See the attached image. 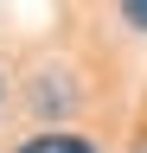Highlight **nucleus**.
<instances>
[{
  "label": "nucleus",
  "instance_id": "f257e3e1",
  "mask_svg": "<svg viewBox=\"0 0 147 153\" xmlns=\"http://www.w3.org/2000/svg\"><path fill=\"white\" fill-rule=\"evenodd\" d=\"M19 153H96V147L77 140V134H39V140H26Z\"/></svg>",
  "mask_w": 147,
  "mask_h": 153
},
{
  "label": "nucleus",
  "instance_id": "f03ea898",
  "mask_svg": "<svg viewBox=\"0 0 147 153\" xmlns=\"http://www.w3.org/2000/svg\"><path fill=\"white\" fill-rule=\"evenodd\" d=\"M128 19H134V26H147V0H128V7H122Z\"/></svg>",
  "mask_w": 147,
  "mask_h": 153
},
{
  "label": "nucleus",
  "instance_id": "7ed1b4c3",
  "mask_svg": "<svg viewBox=\"0 0 147 153\" xmlns=\"http://www.w3.org/2000/svg\"><path fill=\"white\" fill-rule=\"evenodd\" d=\"M141 153H147V147H141Z\"/></svg>",
  "mask_w": 147,
  "mask_h": 153
}]
</instances>
